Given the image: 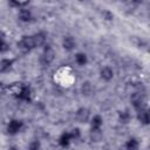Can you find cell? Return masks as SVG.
Here are the masks:
<instances>
[{
	"label": "cell",
	"instance_id": "6da1fadb",
	"mask_svg": "<svg viewBox=\"0 0 150 150\" xmlns=\"http://www.w3.org/2000/svg\"><path fill=\"white\" fill-rule=\"evenodd\" d=\"M131 100V103L134 105V108L138 111V110H142V109H145V100H144V96L141 91H137V93H134L130 97Z\"/></svg>",
	"mask_w": 150,
	"mask_h": 150
},
{
	"label": "cell",
	"instance_id": "7a4b0ae2",
	"mask_svg": "<svg viewBox=\"0 0 150 150\" xmlns=\"http://www.w3.org/2000/svg\"><path fill=\"white\" fill-rule=\"evenodd\" d=\"M53 60H54V50H53V48H52L50 46H46V47H45V50H43V53H42V55H41L40 61H41V63H42L43 66H47V64H49Z\"/></svg>",
	"mask_w": 150,
	"mask_h": 150
},
{
	"label": "cell",
	"instance_id": "3957f363",
	"mask_svg": "<svg viewBox=\"0 0 150 150\" xmlns=\"http://www.w3.org/2000/svg\"><path fill=\"white\" fill-rule=\"evenodd\" d=\"M18 46H19L22 50H25V52H28V50L33 49V48H34V42H33L32 36H22Z\"/></svg>",
	"mask_w": 150,
	"mask_h": 150
},
{
	"label": "cell",
	"instance_id": "277c9868",
	"mask_svg": "<svg viewBox=\"0 0 150 150\" xmlns=\"http://www.w3.org/2000/svg\"><path fill=\"white\" fill-rule=\"evenodd\" d=\"M21 128H22V122L21 121L12 120V121H9V123L7 125V131L11 135H15V134H18L21 130Z\"/></svg>",
	"mask_w": 150,
	"mask_h": 150
},
{
	"label": "cell",
	"instance_id": "5b68a950",
	"mask_svg": "<svg viewBox=\"0 0 150 150\" xmlns=\"http://www.w3.org/2000/svg\"><path fill=\"white\" fill-rule=\"evenodd\" d=\"M32 39H33V42H34V47H41L46 42V33L39 32V33L34 34L32 36Z\"/></svg>",
	"mask_w": 150,
	"mask_h": 150
},
{
	"label": "cell",
	"instance_id": "8992f818",
	"mask_svg": "<svg viewBox=\"0 0 150 150\" xmlns=\"http://www.w3.org/2000/svg\"><path fill=\"white\" fill-rule=\"evenodd\" d=\"M18 98L22 101H29L30 100V89L27 86H22L20 91L18 93Z\"/></svg>",
	"mask_w": 150,
	"mask_h": 150
},
{
	"label": "cell",
	"instance_id": "52a82bcc",
	"mask_svg": "<svg viewBox=\"0 0 150 150\" xmlns=\"http://www.w3.org/2000/svg\"><path fill=\"white\" fill-rule=\"evenodd\" d=\"M137 118L138 121L142 123V124H149L150 122V116H149V112L146 109H142V110H138L137 112Z\"/></svg>",
	"mask_w": 150,
	"mask_h": 150
},
{
	"label": "cell",
	"instance_id": "ba28073f",
	"mask_svg": "<svg viewBox=\"0 0 150 150\" xmlns=\"http://www.w3.org/2000/svg\"><path fill=\"white\" fill-rule=\"evenodd\" d=\"M75 45H76V42H75V40H74L73 36H64V39H63V41H62V46H63V48H64L66 50H71V49H74Z\"/></svg>",
	"mask_w": 150,
	"mask_h": 150
},
{
	"label": "cell",
	"instance_id": "9c48e42d",
	"mask_svg": "<svg viewBox=\"0 0 150 150\" xmlns=\"http://www.w3.org/2000/svg\"><path fill=\"white\" fill-rule=\"evenodd\" d=\"M76 118L80 122H87L89 118V110L87 108H81L76 112Z\"/></svg>",
	"mask_w": 150,
	"mask_h": 150
},
{
	"label": "cell",
	"instance_id": "30bf717a",
	"mask_svg": "<svg viewBox=\"0 0 150 150\" xmlns=\"http://www.w3.org/2000/svg\"><path fill=\"white\" fill-rule=\"evenodd\" d=\"M112 76H114V71H112V69L110 68V67H103L102 69H101V77L103 79V80H105V81H110L111 79H112Z\"/></svg>",
	"mask_w": 150,
	"mask_h": 150
},
{
	"label": "cell",
	"instance_id": "8fae6325",
	"mask_svg": "<svg viewBox=\"0 0 150 150\" xmlns=\"http://www.w3.org/2000/svg\"><path fill=\"white\" fill-rule=\"evenodd\" d=\"M19 19L23 22H28L32 20V13L29 9H26V8H21L20 12H19Z\"/></svg>",
	"mask_w": 150,
	"mask_h": 150
},
{
	"label": "cell",
	"instance_id": "7c38bea8",
	"mask_svg": "<svg viewBox=\"0 0 150 150\" xmlns=\"http://www.w3.org/2000/svg\"><path fill=\"white\" fill-rule=\"evenodd\" d=\"M70 141H71V138H70L69 132H63V134L60 136V138H59V144H60L62 148H67V146L70 144Z\"/></svg>",
	"mask_w": 150,
	"mask_h": 150
},
{
	"label": "cell",
	"instance_id": "4fadbf2b",
	"mask_svg": "<svg viewBox=\"0 0 150 150\" xmlns=\"http://www.w3.org/2000/svg\"><path fill=\"white\" fill-rule=\"evenodd\" d=\"M103 123V120L100 115H95L91 118V130H98Z\"/></svg>",
	"mask_w": 150,
	"mask_h": 150
},
{
	"label": "cell",
	"instance_id": "5bb4252c",
	"mask_svg": "<svg viewBox=\"0 0 150 150\" xmlns=\"http://www.w3.org/2000/svg\"><path fill=\"white\" fill-rule=\"evenodd\" d=\"M13 64V60H9V59H2L0 61V71H7L11 69Z\"/></svg>",
	"mask_w": 150,
	"mask_h": 150
},
{
	"label": "cell",
	"instance_id": "9a60e30c",
	"mask_svg": "<svg viewBox=\"0 0 150 150\" xmlns=\"http://www.w3.org/2000/svg\"><path fill=\"white\" fill-rule=\"evenodd\" d=\"M125 148H127V150H138L139 144H138V142H137L136 138H130V139L127 142Z\"/></svg>",
	"mask_w": 150,
	"mask_h": 150
},
{
	"label": "cell",
	"instance_id": "2e32d148",
	"mask_svg": "<svg viewBox=\"0 0 150 150\" xmlns=\"http://www.w3.org/2000/svg\"><path fill=\"white\" fill-rule=\"evenodd\" d=\"M75 61H76L77 64L84 66V64L87 63L88 59H87V55H86V54H83V53H77V54L75 55Z\"/></svg>",
	"mask_w": 150,
	"mask_h": 150
},
{
	"label": "cell",
	"instance_id": "e0dca14e",
	"mask_svg": "<svg viewBox=\"0 0 150 150\" xmlns=\"http://www.w3.org/2000/svg\"><path fill=\"white\" fill-rule=\"evenodd\" d=\"M118 117H120L121 123H128L129 120H130V114H129L127 110H124V111H121V112H120Z\"/></svg>",
	"mask_w": 150,
	"mask_h": 150
},
{
	"label": "cell",
	"instance_id": "ac0fdd59",
	"mask_svg": "<svg viewBox=\"0 0 150 150\" xmlns=\"http://www.w3.org/2000/svg\"><path fill=\"white\" fill-rule=\"evenodd\" d=\"M81 90H82V94L83 95H89L90 91H91V84H90V82H83Z\"/></svg>",
	"mask_w": 150,
	"mask_h": 150
},
{
	"label": "cell",
	"instance_id": "d6986e66",
	"mask_svg": "<svg viewBox=\"0 0 150 150\" xmlns=\"http://www.w3.org/2000/svg\"><path fill=\"white\" fill-rule=\"evenodd\" d=\"M90 137H91L93 141L98 142V141L101 139V137H102L101 130H100V129H98V130H91V132H90Z\"/></svg>",
	"mask_w": 150,
	"mask_h": 150
},
{
	"label": "cell",
	"instance_id": "ffe728a7",
	"mask_svg": "<svg viewBox=\"0 0 150 150\" xmlns=\"http://www.w3.org/2000/svg\"><path fill=\"white\" fill-rule=\"evenodd\" d=\"M69 135H70V138H71V139H77V138H80V136H81V131H80L79 128H75V129H73V130L69 132Z\"/></svg>",
	"mask_w": 150,
	"mask_h": 150
},
{
	"label": "cell",
	"instance_id": "44dd1931",
	"mask_svg": "<svg viewBox=\"0 0 150 150\" xmlns=\"http://www.w3.org/2000/svg\"><path fill=\"white\" fill-rule=\"evenodd\" d=\"M12 6H16V7H25V6H27L29 2L28 1H11L9 2Z\"/></svg>",
	"mask_w": 150,
	"mask_h": 150
},
{
	"label": "cell",
	"instance_id": "7402d4cb",
	"mask_svg": "<svg viewBox=\"0 0 150 150\" xmlns=\"http://www.w3.org/2000/svg\"><path fill=\"white\" fill-rule=\"evenodd\" d=\"M103 18L105 19V20H108V21H110V20H112L114 19V14L111 13V12H109V11H103Z\"/></svg>",
	"mask_w": 150,
	"mask_h": 150
},
{
	"label": "cell",
	"instance_id": "603a6c76",
	"mask_svg": "<svg viewBox=\"0 0 150 150\" xmlns=\"http://www.w3.org/2000/svg\"><path fill=\"white\" fill-rule=\"evenodd\" d=\"M29 150H40V143L38 141H33L29 144Z\"/></svg>",
	"mask_w": 150,
	"mask_h": 150
},
{
	"label": "cell",
	"instance_id": "cb8c5ba5",
	"mask_svg": "<svg viewBox=\"0 0 150 150\" xmlns=\"http://www.w3.org/2000/svg\"><path fill=\"white\" fill-rule=\"evenodd\" d=\"M8 150H19V149H18L16 146H9V148H8Z\"/></svg>",
	"mask_w": 150,
	"mask_h": 150
}]
</instances>
